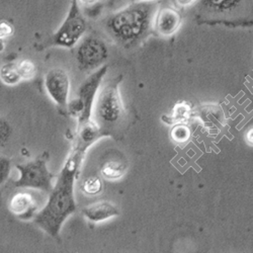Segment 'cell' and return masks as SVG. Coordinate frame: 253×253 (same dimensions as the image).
Listing matches in <instances>:
<instances>
[{
	"instance_id": "6da1fadb",
	"label": "cell",
	"mask_w": 253,
	"mask_h": 253,
	"mask_svg": "<svg viewBox=\"0 0 253 253\" xmlns=\"http://www.w3.org/2000/svg\"><path fill=\"white\" fill-rule=\"evenodd\" d=\"M84 154L73 150L57 176L49 199L41 211H38L34 223L48 235L59 238L63 224L76 211L74 185Z\"/></svg>"
},
{
	"instance_id": "7a4b0ae2",
	"label": "cell",
	"mask_w": 253,
	"mask_h": 253,
	"mask_svg": "<svg viewBox=\"0 0 253 253\" xmlns=\"http://www.w3.org/2000/svg\"><path fill=\"white\" fill-rule=\"evenodd\" d=\"M158 4L136 1L113 13L105 23L110 36L125 48L139 46L152 31V19Z\"/></svg>"
},
{
	"instance_id": "3957f363",
	"label": "cell",
	"mask_w": 253,
	"mask_h": 253,
	"mask_svg": "<svg viewBox=\"0 0 253 253\" xmlns=\"http://www.w3.org/2000/svg\"><path fill=\"white\" fill-rule=\"evenodd\" d=\"M194 6L200 25L229 28L253 26V0H198Z\"/></svg>"
},
{
	"instance_id": "277c9868",
	"label": "cell",
	"mask_w": 253,
	"mask_h": 253,
	"mask_svg": "<svg viewBox=\"0 0 253 253\" xmlns=\"http://www.w3.org/2000/svg\"><path fill=\"white\" fill-rule=\"evenodd\" d=\"M123 76L119 75L100 85L94 101L95 123L105 136H112L121 131L126 121V113L120 94L119 85Z\"/></svg>"
},
{
	"instance_id": "5b68a950",
	"label": "cell",
	"mask_w": 253,
	"mask_h": 253,
	"mask_svg": "<svg viewBox=\"0 0 253 253\" xmlns=\"http://www.w3.org/2000/svg\"><path fill=\"white\" fill-rule=\"evenodd\" d=\"M107 72V65L100 66L80 84L75 97L68 101V113L71 117L77 119V126L90 120L96 94Z\"/></svg>"
},
{
	"instance_id": "8992f818",
	"label": "cell",
	"mask_w": 253,
	"mask_h": 253,
	"mask_svg": "<svg viewBox=\"0 0 253 253\" xmlns=\"http://www.w3.org/2000/svg\"><path fill=\"white\" fill-rule=\"evenodd\" d=\"M49 154L44 152L33 161L17 164L19 177L14 181V186L19 188H33L50 193L54 186V174L48 168Z\"/></svg>"
},
{
	"instance_id": "52a82bcc",
	"label": "cell",
	"mask_w": 253,
	"mask_h": 253,
	"mask_svg": "<svg viewBox=\"0 0 253 253\" xmlns=\"http://www.w3.org/2000/svg\"><path fill=\"white\" fill-rule=\"evenodd\" d=\"M87 24L78 0H71L65 19L51 38L54 46L71 49L75 47L86 33Z\"/></svg>"
},
{
	"instance_id": "ba28073f",
	"label": "cell",
	"mask_w": 253,
	"mask_h": 253,
	"mask_svg": "<svg viewBox=\"0 0 253 253\" xmlns=\"http://www.w3.org/2000/svg\"><path fill=\"white\" fill-rule=\"evenodd\" d=\"M76 46V61L81 71H91L102 66L109 57L107 45L97 37H83Z\"/></svg>"
},
{
	"instance_id": "9c48e42d",
	"label": "cell",
	"mask_w": 253,
	"mask_h": 253,
	"mask_svg": "<svg viewBox=\"0 0 253 253\" xmlns=\"http://www.w3.org/2000/svg\"><path fill=\"white\" fill-rule=\"evenodd\" d=\"M45 88L51 99L61 108H67L70 94V78L62 68H54L45 76Z\"/></svg>"
},
{
	"instance_id": "30bf717a",
	"label": "cell",
	"mask_w": 253,
	"mask_h": 253,
	"mask_svg": "<svg viewBox=\"0 0 253 253\" xmlns=\"http://www.w3.org/2000/svg\"><path fill=\"white\" fill-rule=\"evenodd\" d=\"M182 25L180 11L172 6H158L152 19V31L161 38L174 36Z\"/></svg>"
},
{
	"instance_id": "8fae6325",
	"label": "cell",
	"mask_w": 253,
	"mask_h": 253,
	"mask_svg": "<svg viewBox=\"0 0 253 253\" xmlns=\"http://www.w3.org/2000/svg\"><path fill=\"white\" fill-rule=\"evenodd\" d=\"M8 210L17 219L29 221L34 219L37 215L38 206L29 193H17L9 200Z\"/></svg>"
},
{
	"instance_id": "7c38bea8",
	"label": "cell",
	"mask_w": 253,
	"mask_h": 253,
	"mask_svg": "<svg viewBox=\"0 0 253 253\" xmlns=\"http://www.w3.org/2000/svg\"><path fill=\"white\" fill-rule=\"evenodd\" d=\"M104 133L95 122L89 120L88 122L77 126L76 142L73 150L82 154H85L89 147L100 138L104 137Z\"/></svg>"
},
{
	"instance_id": "4fadbf2b",
	"label": "cell",
	"mask_w": 253,
	"mask_h": 253,
	"mask_svg": "<svg viewBox=\"0 0 253 253\" xmlns=\"http://www.w3.org/2000/svg\"><path fill=\"white\" fill-rule=\"evenodd\" d=\"M82 214L91 223H100L119 216L120 211L114 204L108 201H100L84 207Z\"/></svg>"
},
{
	"instance_id": "5bb4252c",
	"label": "cell",
	"mask_w": 253,
	"mask_h": 253,
	"mask_svg": "<svg viewBox=\"0 0 253 253\" xmlns=\"http://www.w3.org/2000/svg\"><path fill=\"white\" fill-rule=\"evenodd\" d=\"M126 170V165L118 160L105 161L100 167V174L108 180H118L124 176Z\"/></svg>"
},
{
	"instance_id": "9a60e30c",
	"label": "cell",
	"mask_w": 253,
	"mask_h": 253,
	"mask_svg": "<svg viewBox=\"0 0 253 253\" xmlns=\"http://www.w3.org/2000/svg\"><path fill=\"white\" fill-rule=\"evenodd\" d=\"M0 80H1L7 86H14L22 81L16 63H5L0 67Z\"/></svg>"
},
{
	"instance_id": "2e32d148",
	"label": "cell",
	"mask_w": 253,
	"mask_h": 253,
	"mask_svg": "<svg viewBox=\"0 0 253 253\" xmlns=\"http://www.w3.org/2000/svg\"><path fill=\"white\" fill-rule=\"evenodd\" d=\"M103 184L98 176H89L81 183V191L87 196H96L102 192Z\"/></svg>"
},
{
	"instance_id": "e0dca14e",
	"label": "cell",
	"mask_w": 253,
	"mask_h": 253,
	"mask_svg": "<svg viewBox=\"0 0 253 253\" xmlns=\"http://www.w3.org/2000/svg\"><path fill=\"white\" fill-rule=\"evenodd\" d=\"M16 67L20 77H22V80H31L36 76L37 67L35 63L31 60L26 59L19 61L16 63Z\"/></svg>"
},
{
	"instance_id": "ac0fdd59",
	"label": "cell",
	"mask_w": 253,
	"mask_h": 253,
	"mask_svg": "<svg viewBox=\"0 0 253 253\" xmlns=\"http://www.w3.org/2000/svg\"><path fill=\"white\" fill-rule=\"evenodd\" d=\"M191 114V108L189 105L185 102H180L175 105V108L173 109V114L171 116V121L169 123H177V122H182L186 120Z\"/></svg>"
},
{
	"instance_id": "d6986e66",
	"label": "cell",
	"mask_w": 253,
	"mask_h": 253,
	"mask_svg": "<svg viewBox=\"0 0 253 253\" xmlns=\"http://www.w3.org/2000/svg\"><path fill=\"white\" fill-rule=\"evenodd\" d=\"M12 129L10 124L3 118L0 117V149L6 146L11 136Z\"/></svg>"
},
{
	"instance_id": "ffe728a7",
	"label": "cell",
	"mask_w": 253,
	"mask_h": 253,
	"mask_svg": "<svg viewBox=\"0 0 253 253\" xmlns=\"http://www.w3.org/2000/svg\"><path fill=\"white\" fill-rule=\"evenodd\" d=\"M171 137L177 143H184L191 137V131L186 126L178 125L171 131Z\"/></svg>"
},
{
	"instance_id": "44dd1931",
	"label": "cell",
	"mask_w": 253,
	"mask_h": 253,
	"mask_svg": "<svg viewBox=\"0 0 253 253\" xmlns=\"http://www.w3.org/2000/svg\"><path fill=\"white\" fill-rule=\"evenodd\" d=\"M11 171V161L9 158L0 155V185L3 184L9 177Z\"/></svg>"
},
{
	"instance_id": "7402d4cb",
	"label": "cell",
	"mask_w": 253,
	"mask_h": 253,
	"mask_svg": "<svg viewBox=\"0 0 253 253\" xmlns=\"http://www.w3.org/2000/svg\"><path fill=\"white\" fill-rule=\"evenodd\" d=\"M13 33H14V28L10 23L5 22V20L0 22V38H2L4 40L8 39L13 35Z\"/></svg>"
},
{
	"instance_id": "603a6c76",
	"label": "cell",
	"mask_w": 253,
	"mask_h": 253,
	"mask_svg": "<svg viewBox=\"0 0 253 253\" xmlns=\"http://www.w3.org/2000/svg\"><path fill=\"white\" fill-rule=\"evenodd\" d=\"M197 1L198 0H175V3L177 6L181 8H185V7L194 6L197 3Z\"/></svg>"
},
{
	"instance_id": "cb8c5ba5",
	"label": "cell",
	"mask_w": 253,
	"mask_h": 253,
	"mask_svg": "<svg viewBox=\"0 0 253 253\" xmlns=\"http://www.w3.org/2000/svg\"><path fill=\"white\" fill-rule=\"evenodd\" d=\"M245 140L249 145L253 146V128H250L245 134Z\"/></svg>"
},
{
	"instance_id": "d4e9b609",
	"label": "cell",
	"mask_w": 253,
	"mask_h": 253,
	"mask_svg": "<svg viewBox=\"0 0 253 253\" xmlns=\"http://www.w3.org/2000/svg\"><path fill=\"white\" fill-rule=\"evenodd\" d=\"M99 0H78V2L84 6H90L96 4Z\"/></svg>"
},
{
	"instance_id": "484cf974",
	"label": "cell",
	"mask_w": 253,
	"mask_h": 253,
	"mask_svg": "<svg viewBox=\"0 0 253 253\" xmlns=\"http://www.w3.org/2000/svg\"><path fill=\"white\" fill-rule=\"evenodd\" d=\"M5 49V42H4V39L0 38V53H2Z\"/></svg>"
},
{
	"instance_id": "4316f807",
	"label": "cell",
	"mask_w": 253,
	"mask_h": 253,
	"mask_svg": "<svg viewBox=\"0 0 253 253\" xmlns=\"http://www.w3.org/2000/svg\"><path fill=\"white\" fill-rule=\"evenodd\" d=\"M139 1H155V0H139Z\"/></svg>"
}]
</instances>
